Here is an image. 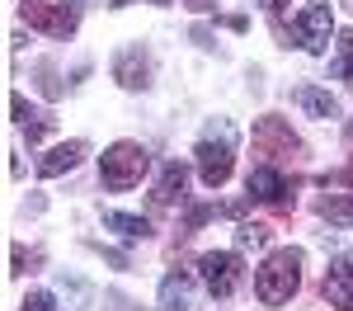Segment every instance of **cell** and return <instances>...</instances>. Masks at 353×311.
<instances>
[{"mask_svg": "<svg viewBox=\"0 0 353 311\" xmlns=\"http://www.w3.org/2000/svg\"><path fill=\"white\" fill-rule=\"evenodd\" d=\"M330 28H334V5L330 0H311L297 19H292V38H297L306 52H325Z\"/></svg>", "mask_w": 353, "mask_h": 311, "instance_id": "5b68a950", "label": "cell"}, {"mask_svg": "<svg viewBox=\"0 0 353 311\" xmlns=\"http://www.w3.org/2000/svg\"><path fill=\"white\" fill-rule=\"evenodd\" d=\"M259 5H264V10H269V14H278V10H283V5H288V0H259Z\"/></svg>", "mask_w": 353, "mask_h": 311, "instance_id": "44dd1931", "label": "cell"}, {"mask_svg": "<svg viewBox=\"0 0 353 311\" xmlns=\"http://www.w3.org/2000/svg\"><path fill=\"white\" fill-rule=\"evenodd\" d=\"M104 226H109V231H118V236H123V241H146V236H151V222H146V217H137V212H104Z\"/></svg>", "mask_w": 353, "mask_h": 311, "instance_id": "9a60e30c", "label": "cell"}, {"mask_svg": "<svg viewBox=\"0 0 353 311\" xmlns=\"http://www.w3.org/2000/svg\"><path fill=\"white\" fill-rule=\"evenodd\" d=\"M231 146H236V128H231L226 118H217V123L208 128V137L198 141V174H203L208 189H221V184L231 179V170H236Z\"/></svg>", "mask_w": 353, "mask_h": 311, "instance_id": "3957f363", "label": "cell"}, {"mask_svg": "<svg viewBox=\"0 0 353 311\" xmlns=\"http://www.w3.org/2000/svg\"><path fill=\"white\" fill-rule=\"evenodd\" d=\"M339 66H334V76H344V81H353V28H344L339 33Z\"/></svg>", "mask_w": 353, "mask_h": 311, "instance_id": "ac0fdd59", "label": "cell"}, {"mask_svg": "<svg viewBox=\"0 0 353 311\" xmlns=\"http://www.w3.org/2000/svg\"><path fill=\"white\" fill-rule=\"evenodd\" d=\"M316 212L321 217H330V222H339V226H353V189L349 194H330L316 203Z\"/></svg>", "mask_w": 353, "mask_h": 311, "instance_id": "2e32d148", "label": "cell"}, {"mask_svg": "<svg viewBox=\"0 0 353 311\" xmlns=\"http://www.w3.org/2000/svg\"><path fill=\"white\" fill-rule=\"evenodd\" d=\"M24 311H57L52 292H28V297H24Z\"/></svg>", "mask_w": 353, "mask_h": 311, "instance_id": "d6986e66", "label": "cell"}, {"mask_svg": "<svg viewBox=\"0 0 353 311\" xmlns=\"http://www.w3.org/2000/svg\"><path fill=\"white\" fill-rule=\"evenodd\" d=\"M161 311H198V297H193V279L184 269L165 274L161 283Z\"/></svg>", "mask_w": 353, "mask_h": 311, "instance_id": "8fae6325", "label": "cell"}, {"mask_svg": "<svg viewBox=\"0 0 353 311\" xmlns=\"http://www.w3.org/2000/svg\"><path fill=\"white\" fill-rule=\"evenodd\" d=\"M19 14H24L28 28H43L52 38H66L76 28V10L66 0H19Z\"/></svg>", "mask_w": 353, "mask_h": 311, "instance_id": "8992f818", "label": "cell"}, {"mask_svg": "<svg viewBox=\"0 0 353 311\" xmlns=\"http://www.w3.org/2000/svg\"><path fill=\"white\" fill-rule=\"evenodd\" d=\"M292 104H297L301 113H311V118H334V113H339L334 94H330V90H316V85H297V90H292Z\"/></svg>", "mask_w": 353, "mask_h": 311, "instance_id": "5bb4252c", "label": "cell"}, {"mask_svg": "<svg viewBox=\"0 0 353 311\" xmlns=\"http://www.w3.org/2000/svg\"><path fill=\"white\" fill-rule=\"evenodd\" d=\"M81 156H85V141H61V146H52L43 161H38V174L43 179H57V174H66V170H76L81 165Z\"/></svg>", "mask_w": 353, "mask_h": 311, "instance_id": "4fadbf2b", "label": "cell"}, {"mask_svg": "<svg viewBox=\"0 0 353 311\" xmlns=\"http://www.w3.org/2000/svg\"><path fill=\"white\" fill-rule=\"evenodd\" d=\"M297 288H301V250H292V245L273 250L269 259L254 269V297H259L264 307H283Z\"/></svg>", "mask_w": 353, "mask_h": 311, "instance_id": "6da1fadb", "label": "cell"}, {"mask_svg": "<svg viewBox=\"0 0 353 311\" xmlns=\"http://www.w3.org/2000/svg\"><path fill=\"white\" fill-rule=\"evenodd\" d=\"M10 113H14V118H19L24 128H28V118H33V109L24 104V94H10Z\"/></svg>", "mask_w": 353, "mask_h": 311, "instance_id": "ffe728a7", "label": "cell"}, {"mask_svg": "<svg viewBox=\"0 0 353 311\" xmlns=\"http://www.w3.org/2000/svg\"><path fill=\"white\" fill-rule=\"evenodd\" d=\"M325 297L334 311H353V254H334L325 269Z\"/></svg>", "mask_w": 353, "mask_h": 311, "instance_id": "ba28073f", "label": "cell"}, {"mask_svg": "<svg viewBox=\"0 0 353 311\" xmlns=\"http://www.w3.org/2000/svg\"><path fill=\"white\" fill-rule=\"evenodd\" d=\"M269 226L264 222H241L236 226V250H259V245H269Z\"/></svg>", "mask_w": 353, "mask_h": 311, "instance_id": "e0dca14e", "label": "cell"}, {"mask_svg": "<svg viewBox=\"0 0 353 311\" xmlns=\"http://www.w3.org/2000/svg\"><path fill=\"white\" fill-rule=\"evenodd\" d=\"M198 279L212 297H231L241 288V254L236 250H208L198 259Z\"/></svg>", "mask_w": 353, "mask_h": 311, "instance_id": "277c9868", "label": "cell"}, {"mask_svg": "<svg viewBox=\"0 0 353 311\" xmlns=\"http://www.w3.org/2000/svg\"><path fill=\"white\" fill-rule=\"evenodd\" d=\"M254 146H259L264 156H297L301 151V141L292 137V128H288L283 118H273V113L254 123Z\"/></svg>", "mask_w": 353, "mask_h": 311, "instance_id": "52a82bcc", "label": "cell"}, {"mask_svg": "<svg viewBox=\"0 0 353 311\" xmlns=\"http://www.w3.org/2000/svg\"><path fill=\"white\" fill-rule=\"evenodd\" d=\"M245 189L259 203H283L288 198V179H283V170H273V165H254L250 179H245Z\"/></svg>", "mask_w": 353, "mask_h": 311, "instance_id": "7c38bea8", "label": "cell"}, {"mask_svg": "<svg viewBox=\"0 0 353 311\" xmlns=\"http://www.w3.org/2000/svg\"><path fill=\"white\" fill-rule=\"evenodd\" d=\"M193 10H212V5H217V0H189Z\"/></svg>", "mask_w": 353, "mask_h": 311, "instance_id": "7402d4cb", "label": "cell"}, {"mask_svg": "<svg viewBox=\"0 0 353 311\" xmlns=\"http://www.w3.org/2000/svg\"><path fill=\"white\" fill-rule=\"evenodd\" d=\"M146 170H151V151L141 141H113L109 151L99 156V179H104V189H113V194L137 189Z\"/></svg>", "mask_w": 353, "mask_h": 311, "instance_id": "7a4b0ae2", "label": "cell"}, {"mask_svg": "<svg viewBox=\"0 0 353 311\" xmlns=\"http://www.w3.org/2000/svg\"><path fill=\"white\" fill-rule=\"evenodd\" d=\"M156 5H170V0H156Z\"/></svg>", "mask_w": 353, "mask_h": 311, "instance_id": "cb8c5ba5", "label": "cell"}, {"mask_svg": "<svg viewBox=\"0 0 353 311\" xmlns=\"http://www.w3.org/2000/svg\"><path fill=\"white\" fill-rule=\"evenodd\" d=\"M113 76L123 90H146L151 85V57L141 52V48H123V52L113 57Z\"/></svg>", "mask_w": 353, "mask_h": 311, "instance_id": "9c48e42d", "label": "cell"}, {"mask_svg": "<svg viewBox=\"0 0 353 311\" xmlns=\"http://www.w3.org/2000/svg\"><path fill=\"white\" fill-rule=\"evenodd\" d=\"M184 189H189V165H179V161H165L161 174H156V184H151V198L170 208V203H184Z\"/></svg>", "mask_w": 353, "mask_h": 311, "instance_id": "30bf717a", "label": "cell"}, {"mask_svg": "<svg viewBox=\"0 0 353 311\" xmlns=\"http://www.w3.org/2000/svg\"><path fill=\"white\" fill-rule=\"evenodd\" d=\"M344 132H349V141H353V118H349V128H344Z\"/></svg>", "mask_w": 353, "mask_h": 311, "instance_id": "603a6c76", "label": "cell"}]
</instances>
